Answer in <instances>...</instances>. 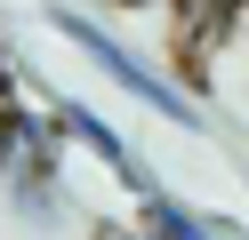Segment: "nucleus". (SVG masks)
<instances>
[{
    "mask_svg": "<svg viewBox=\"0 0 249 240\" xmlns=\"http://www.w3.org/2000/svg\"><path fill=\"white\" fill-rule=\"evenodd\" d=\"M0 96H17V64H8V48H0Z\"/></svg>",
    "mask_w": 249,
    "mask_h": 240,
    "instance_id": "7",
    "label": "nucleus"
},
{
    "mask_svg": "<svg viewBox=\"0 0 249 240\" xmlns=\"http://www.w3.org/2000/svg\"><path fill=\"white\" fill-rule=\"evenodd\" d=\"M89 240H153V232H145V224H113V216H97V232H89Z\"/></svg>",
    "mask_w": 249,
    "mask_h": 240,
    "instance_id": "6",
    "label": "nucleus"
},
{
    "mask_svg": "<svg viewBox=\"0 0 249 240\" xmlns=\"http://www.w3.org/2000/svg\"><path fill=\"white\" fill-rule=\"evenodd\" d=\"M169 40H177V56L185 64H201V56H217L225 48V24H233V0H169Z\"/></svg>",
    "mask_w": 249,
    "mask_h": 240,
    "instance_id": "4",
    "label": "nucleus"
},
{
    "mask_svg": "<svg viewBox=\"0 0 249 240\" xmlns=\"http://www.w3.org/2000/svg\"><path fill=\"white\" fill-rule=\"evenodd\" d=\"M137 224H145L153 240H241L233 232V224H217V216H201L193 200H177V192H145V200H137Z\"/></svg>",
    "mask_w": 249,
    "mask_h": 240,
    "instance_id": "3",
    "label": "nucleus"
},
{
    "mask_svg": "<svg viewBox=\"0 0 249 240\" xmlns=\"http://www.w3.org/2000/svg\"><path fill=\"white\" fill-rule=\"evenodd\" d=\"M113 8H129V16H153V8H169V0H113Z\"/></svg>",
    "mask_w": 249,
    "mask_h": 240,
    "instance_id": "8",
    "label": "nucleus"
},
{
    "mask_svg": "<svg viewBox=\"0 0 249 240\" xmlns=\"http://www.w3.org/2000/svg\"><path fill=\"white\" fill-rule=\"evenodd\" d=\"M40 112H49V120L65 128V136L81 144V152L97 160V168L113 176L121 192H129V200H145V192H161V176H153V160L137 152V136H121V128L105 120L97 104H81V96H49V104H40Z\"/></svg>",
    "mask_w": 249,
    "mask_h": 240,
    "instance_id": "2",
    "label": "nucleus"
},
{
    "mask_svg": "<svg viewBox=\"0 0 249 240\" xmlns=\"http://www.w3.org/2000/svg\"><path fill=\"white\" fill-rule=\"evenodd\" d=\"M49 32H56V40H72V48H81V56L97 64V72L113 80L121 96H137V104H145L153 120L185 128V136H201V128H209V120H201V104H193V96H185L177 80H161V72H153L145 56H137V48H121L113 32L97 24V16H81V8H49Z\"/></svg>",
    "mask_w": 249,
    "mask_h": 240,
    "instance_id": "1",
    "label": "nucleus"
},
{
    "mask_svg": "<svg viewBox=\"0 0 249 240\" xmlns=\"http://www.w3.org/2000/svg\"><path fill=\"white\" fill-rule=\"evenodd\" d=\"M8 152H17V96H0V176H8Z\"/></svg>",
    "mask_w": 249,
    "mask_h": 240,
    "instance_id": "5",
    "label": "nucleus"
}]
</instances>
